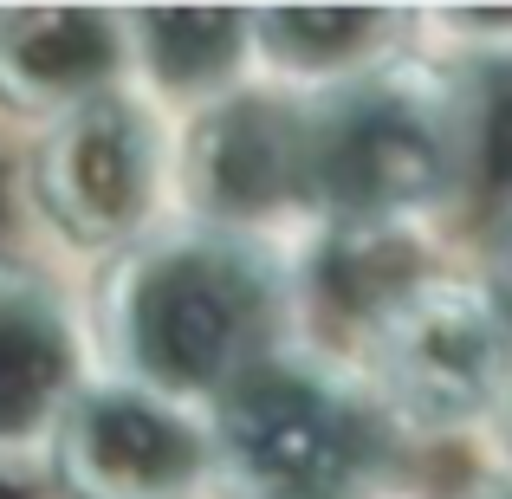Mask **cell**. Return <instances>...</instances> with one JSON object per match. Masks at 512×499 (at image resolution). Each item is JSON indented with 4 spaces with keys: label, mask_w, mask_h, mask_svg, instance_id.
<instances>
[{
    "label": "cell",
    "mask_w": 512,
    "mask_h": 499,
    "mask_svg": "<svg viewBox=\"0 0 512 499\" xmlns=\"http://www.w3.org/2000/svg\"><path fill=\"white\" fill-rule=\"evenodd\" d=\"M292 279L253 234H182L143 240L111 279L104 325L130 383L156 396H221L253 357L279 344Z\"/></svg>",
    "instance_id": "cell-1"
},
{
    "label": "cell",
    "mask_w": 512,
    "mask_h": 499,
    "mask_svg": "<svg viewBox=\"0 0 512 499\" xmlns=\"http://www.w3.org/2000/svg\"><path fill=\"white\" fill-rule=\"evenodd\" d=\"M208 441L240 499H370L396 461V415L338 363L273 344L214 396Z\"/></svg>",
    "instance_id": "cell-2"
},
{
    "label": "cell",
    "mask_w": 512,
    "mask_h": 499,
    "mask_svg": "<svg viewBox=\"0 0 512 499\" xmlns=\"http://www.w3.org/2000/svg\"><path fill=\"white\" fill-rule=\"evenodd\" d=\"M305 117V201L331 227H402L454 188L448 91L402 72H363Z\"/></svg>",
    "instance_id": "cell-3"
},
{
    "label": "cell",
    "mask_w": 512,
    "mask_h": 499,
    "mask_svg": "<svg viewBox=\"0 0 512 499\" xmlns=\"http://www.w3.org/2000/svg\"><path fill=\"white\" fill-rule=\"evenodd\" d=\"M370 363L383 409L415 428H461L500 409L512 389V337L493 305L435 279H422L370 325Z\"/></svg>",
    "instance_id": "cell-4"
},
{
    "label": "cell",
    "mask_w": 512,
    "mask_h": 499,
    "mask_svg": "<svg viewBox=\"0 0 512 499\" xmlns=\"http://www.w3.org/2000/svg\"><path fill=\"white\" fill-rule=\"evenodd\" d=\"M52 454L78 499H195L214 474L208 428L143 383H78Z\"/></svg>",
    "instance_id": "cell-5"
},
{
    "label": "cell",
    "mask_w": 512,
    "mask_h": 499,
    "mask_svg": "<svg viewBox=\"0 0 512 499\" xmlns=\"http://www.w3.org/2000/svg\"><path fill=\"white\" fill-rule=\"evenodd\" d=\"M33 188L65 240H78V247H124V240H137L156 221L163 137L143 117V104L104 91V98L52 117Z\"/></svg>",
    "instance_id": "cell-6"
},
{
    "label": "cell",
    "mask_w": 512,
    "mask_h": 499,
    "mask_svg": "<svg viewBox=\"0 0 512 499\" xmlns=\"http://www.w3.org/2000/svg\"><path fill=\"white\" fill-rule=\"evenodd\" d=\"M182 188L201 227L247 234L312 208L305 201V117L273 98H221L182 143Z\"/></svg>",
    "instance_id": "cell-7"
},
{
    "label": "cell",
    "mask_w": 512,
    "mask_h": 499,
    "mask_svg": "<svg viewBox=\"0 0 512 499\" xmlns=\"http://www.w3.org/2000/svg\"><path fill=\"white\" fill-rule=\"evenodd\" d=\"M130 65L117 13L91 7H0V104L20 117H65L104 98Z\"/></svg>",
    "instance_id": "cell-8"
},
{
    "label": "cell",
    "mask_w": 512,
    "mask_h": 499,
    "mask_svg": "<svg viewBox=\"0 0 512 499\" xmlns=\"http://www.w3.org/2000/svg\"><path fill=\"white\" fill-rule=\"evenodd\" d=\"M78 396V325L59 286L0 253V448L52 435Z\"/></svg>",
    "instance_id": "cell-9"
},
{
    "label": "cell",
    "mask_w": 512,
    "mask_h": 499,
    "mask_svg": "<svg viewBox=\"0 0 512 499\" xmlns=\"http://www.w3.org/2000/svg\"><path fill=\"white\" fill-rule=\"evenodd\" d=\"M130 59L175 98H208L253 52V26L234 7H150L124 20Z\"/></svg>",
    "instance_id": "cell-10"
},
{
    "label": "cell",
    "mask_w": 512,
    "mask_h": 499,
    "mask_svg": "<svg viewBox=\"0 0 512 499\" xmlns=\"http://www.w3.org/2000/svg\"><path fill=\"white\" fill-rule=\"evenodd\" d=\"M253 52L279 65V72L305 78H363L376 72V52L402 33L389 7H266L247 13Z\"/></svg>",
    "instance_id": "cell-11"
},
{
    "label": "cell",
    "mask_w": 512,
    "mask_h": 499,
    "mask_svg": "<svg viewBox=\"0 0 512 499\" xmlns=\"http://www.w3.org/2000/svg\"><path fill=\"white\" fill-rule=\"evenodd\" d=\"M454 117V182L487 195L512 221V46H493L461 65L448 85Z\"/></svg>",
    "instance_id": "cell-12"
},
{
    "label": "cell",
    "mask_w": 512,
    "mask_h": 499,
    "mask_svg": "<svg viewBox=\"0 0 512 499\" xmlns=\"http://www.w3.org/2000/svg\"><path fill=\"white\" fill-rule=\"evenodd\" d=\"M480 299L493 305L500 331L512 337V221L500 227V240H493V253H487V292H480Z\"/></svg>",
    "instance_id": "cell-13"
},
{
    "label": "cell",
    "mask_w": 512,
    "mask_h": 499,
    "mask_svg": "<svg viewBox=\"0 0 512 499\" xmlns=\"http://www.w3.org/2000/svg\"><path fill=\"white\" fill-rule=\"evenodd\" d=\"M487 499H512V480H493V487H487Z\"/></svg>",
    "instance_id": "cell-14"
},
{
    "label": "cell",
    "mask_w": 512,
    "mask_h": 499,
    "mask_svg": "<svg viewBox=\"0 0 512 499\" xmlns=\"http://www.w3.org/2000/svg\"><path fill=\"white\" fill-rule=\"evenodd\" d=\"M500 422H506V441H512V389H506V402H500Z\"/></svg>",
    "instance_id": "cell-15"
}]
</instances>
